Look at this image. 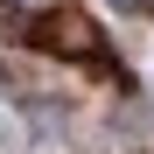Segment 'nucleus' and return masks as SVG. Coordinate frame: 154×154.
Segmentation results:
<instances>
[{"instance_id":"f257e3e1","label":"nucleus","mask_w":154,"mask_h":154,"mask_svg":"<svg viewBox=\"0 0 154 154\" xmlns=\"http://www.w3.org/2000/svg\"><path fill=\"white\" fill-rule=\"evenodd\" d=\"M35 42H42V49H56V56H91L98 28H91L84 14H42V21H35Z\"/></svg>"}]
</instances>
